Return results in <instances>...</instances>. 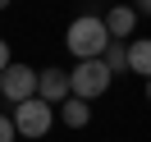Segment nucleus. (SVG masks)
<instances>
[{"label":"nucleus","mask_w":151,"mask_h":142,"mask_svg":"<svg viewBox=\"0 0 151 142\" xmlns=\"http://www.w3.org/2000/svg\"><path fill=\"white\" fill-rule=\"evenodd\" d=\"M64 46H69L73 60H101V50L110 46V28H105V19H101V14H83V19H73L69 32H64Z\"/></svg>","instance_id":"nucleus-1"},{"label":"nucleus","mask_w":151,"mask_h":142,"mask_svg":"<svg viewBox=\"0 0 151 142\" xmlns=\"http://www.w3.org/2000/svg\"><path fill=\"white\" fill-rule=\"evenodd\" d=\"M110 83H114V74L105 69V60H78V64L69 69V87H73V96H83V101L105 96Z\"/></svg>","instance_id":"nucleus-2"},{"label":"nucleus","mask_w":151,"mask_h":142,"mask_svg":"<svg viewBox=\"0 0 151 142\" xmlns=\"http://www.w3.org/2000/svg\"><path fill=\"white\" fill-rule=\"evenodd\" d=\"M55 119H60L55 105L41 101V96H28V101L14 105V128H19V138H46Z\"/></svg>","instance_id":"nucleus-3"},{"label":"nucleus","mask_w":151,"mask_h":142,"mask_svg":"<svg viewBox=\"0 0 151 142\" xmlns=\"http://www.w3.org/2000/svg\"><path fill=\"white\" fill-rule=\"evenodd\" d=\"M37 74L41 69H32V64H19L14 60L5 74H0V92H5V101H28V96H37Z\"/></svg>","instance_id":"nucleus-4"},{"label":"nucleus","mask_w":151,"mask_h":142,"mask_svg":"<svg viewBox=\"0 0 151 142\" xmlns=\"http://www.w3.org/2000/svg\"><path fill=\"white\" fill-rule=\"evenodd\" d=\"M37 96H41V101H50V105L69 101V96H73V87H69V69L46 64V69L37 74Z\"/></svg>","instance_id":"nucleus-5"},{"label":"nucleus","mask_w":151,"mask_h":142,"mask_svg":"<svg viewBox=\"0 0 151 142\" xmlns=\"http://www.w3.org/2000/svg\"><path fill=\"white\" fill-rule=\"evenodd\" d=\"M101 19H105V28H110V37H133V28H137V9H133V5H119V0H114Z\"/></svg>","instance_id":"nucleus-6"},{"label":"nucleus","mask_w":151,"mask_h":142,"mask_svg":"<svg viewBox=\"0 0 151 142\" xmlns=\"http://www.w3.org/2000/svg\"><path fill=\"white\" fill-rule=\"evenodd\" d=\"M60 124H69V128H87V119H92V101H83V96H69V101L55 105Z\"/></svg>","instance_id":"nucleus-7"},{"label":"nucleus","mask_w":151,"mask_h":142,"mask_svg":"<svg viewBox=\"0 0 151 142\" xmlns=\"http://www.w3.org/2000/svg\"><path fill=\"white\" fill-rule=\"evenodd\" d=\"M128 69L142 78H151V37H133L128 41Z\"/></svg>","instance_id":"nucleus-8"},{"label":"nucleus","mask_w":151,"mask_h":142,"mask_svg":"<svg viewBox=\"0 0 151 142\" xmlns=\"http://www.w3.org/2000/svg\"><path fill=\"white\" fill-rule=\"evenodd\" d=\"M101 60H105V69H110V74H119V69H128V46H124L119 37H110V46L101 50Z\"/></svg>","instance_id":"nucleus-9"},{"label":"nucleus","mask_w":151,"mask_h":142,"mask_svg":"<svg viewBox=\"0 0 151 142\" xmlns=\"http://www.w3.org/2000/svg\"><path fill=\"white\" fill-rule=\"evenodd\" d=\"M19 128H14V115H0V142H14Z\"/></svg>","instance_id":"nucleus-10"},{"label":"nucleus","mask_w":151,"mask_h":142,"mask_svg":"<svg viewBox=\"0 0 151 142\" xmlns=\"http://www.w3.org/2000/svg\"><path fill=\"white\" fill-rule=\"evenodd\" d=\"M9 64H14V60H9V41L0 37V74H5V69H9Z\"/></svg>","instance_id":"nucleus-11"},{"label":"nucleus","mask_w":151,"mask_h":142,"mask_svg":"<svg viewBox=\"0 0 151 142\" xmlns=\"http://www.w3.org/2000/svg\"><path fill=\"white\" fill-rule=\"evenodd\" d=\"M133 9H137V14H147V19H151V0H137Z\"/></svg>","instance_id":"nucleus-12"},{"label":"nucleus","mask_w":151,"mask_h":142,"mask_svg":"<svg viewBox=\"0 0 151 142\" xmlns=\"http://www.w3.org/2000/svg\"><path fill=\"white\" fill-rule=\"evenodd\" d=\"M9 5H14V0H0V9H9Z\"/></svg>","instance_id":"nucleus-13"},{"label":"nucleus","mask_w":151,"mask_h":142,"mask_svg":"<svg viewBox=\"0 0 151 142\" xmlns=\"http://www.w3.org/2000/svg\"><path fill=\"white\" fill-rule=\"evenodd\" d=\"M147 101H151V78H147Z\"/></svg>","instance_id":"nucleus-14"}]
</instances>
